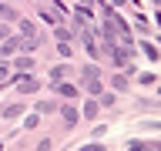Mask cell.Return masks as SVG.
Here are the masks:
<instances>
[{"mask_svg":"<svg viewBox=\"0 0 161 151\" xmlns=\"http://www.w3.org/2000/svg\"><path fill=\"white\" fill-rule=\"evenodd\" d=\"M20 81V91H37V81L34 77H17Z\"/></svg>","mask_w":161,"mask_h":151,"instance_id":"1","label":"cell"},{"mask_svg":"<svg viewBox=\"0 0 161 151\" xmlns=\"http://www.w3.org/2000/svg\"><path fill=\"white\" fill-rule=\"evenodd\" d=\"M97 104H94V101H87V104H84V114H87V118H97Z\"/></svg>","mask_w":161,"mask_h":151,"instance_id":"2","label":"cell"},{"mask_svg":"<svg viewBox=\"0 0 161 151\" xmlns=\"http://www.w3.org/2000/svg\"><path fill=\"white\" fill-rule=\"evenodd\" d=\"M87 81H97V67H84V84Z\"/></svg>","mask_w":161,"mask_h":151,"instance_id":"3","label":"cell"},{"mask_svg":"<svg viewBox=\"0 0 161 151\" xmlns=\"http://www.w3.org/2000/svg\"><path fill=\"white\" fill-rule=\"evenodd\" d=\"M111 81H114V87H118V91L128 87V77H121V74H118V77H111Z\"/></svg>","mask_w":161,"mask_h":151,"instance_id":"4","label":"cell"},{"mask_svg":"<svg viewBox=\"0 0 161 151\" xmlns=\"http://www.w3.org/2000/svg\"><path fill=\"white\" fill-rule=\"evenodd\" d=\"M37 111H40V114H50V111H57V108H54L50 101H44V104H37Z\"/></svg>","mask_w":161,"mask_h":151,"instance_id":"5","label":"cell"},{"mask_svg":"<svg viewBox=\"0 0 161 151\" xmlns=\"http://www.w3.org/2000/svg\"><path fill=\"white\" fill-rule=\"evenodd\" d=\"M64 121H67V124H74V121H77V114H74V108H64Z\"/></svg>","mask_w":161,"mask_h":151,"instance_id":"6","label":"cell"},{"mask_svg":"<svg viewBox=\"0 0 161 151\" xmlns=\"http://www.w3.org/2000/svg\"><path fill=\"white\" fill-rule=\"evenodd\" d=\"M131 151H151L148 144H131Z\"/></svg>","mask_w":161,"mask_h":151,"instance_id":"7","label":"cell"},{"mask_svg":"<svg viewBox=\"0 0 161 151\" xmlns=\"http://www.w3.org/2000/svg\"><path fill=\"white\" fill-rule=\"evenodd\" d=\"M80 151H104L101 144H91V148H80Z\"/></svg>","mask_w":161,"mask_h":151,"instance_id":"8","label":"cell"}]
</instances>
